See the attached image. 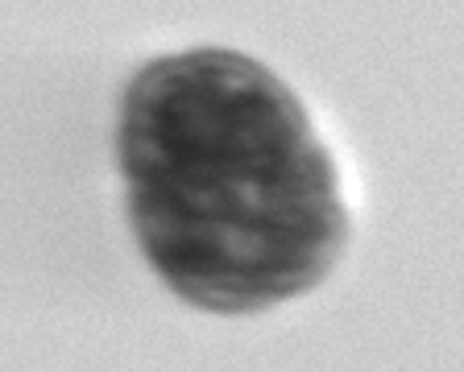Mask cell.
I'll return each mask as SVG.
<instances>
[{
  "label": "cell",
  "mask_w": 464,
  "mask_h": 372,
  "mask_svg": "<svg viewBox=\"0 0 464 372\" xmlns=\"http://www.w3.org/2000/svg\"><path fill=\"white\" fill-rule=\"evenodd\" d=\"M121 149L145 253L191 302L270 306L336 257V170L303 108L245 58L208 50L141 71Z\"/></svg>",
  "instance_id": "cell-1"
}]
</instances>
